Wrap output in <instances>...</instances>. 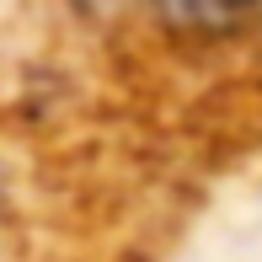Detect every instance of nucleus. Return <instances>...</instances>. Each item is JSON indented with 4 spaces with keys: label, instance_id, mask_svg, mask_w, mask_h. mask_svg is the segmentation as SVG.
I'll return each mask as SVG.
<instances>
[{
    "label": "nucleus",
    "instance_id": "1",
    "mask_svg": "<svg viewBox=\"0 0 262 262\" xmlns=\"http://www.w3.org/2000/svg\"><path fill=\"white\" fill-rule=\"evenodd\" d=\"M166 6L182 21H230V16H241V11H252L257 0H166Z\"/></svg>",
    "mask_w": 262,
    "mask_h": 262
}]
</instances>
